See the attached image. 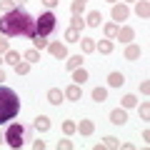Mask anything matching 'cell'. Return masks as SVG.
<instances>
[{
	"label": "cell",
	"instance_id": "cell-1",
	"mask_svg": "<svg viewBox=\"0 0 150 150\" xmlns=\"http://www.w3.org/2000/svg\"><path fill=\"white\" fill-rule=\"evenodd\" d=\"M0 33L5 38H18V35H35V18L23 8H13L5 15H0Z\"/></svg>",
	"mask_w": 150,
	"mask_h": 150
},
{
	"label": "cell",
	"instance_id": "cell-2",
	"mask_svg": "<svg viewBox=\"0 0 150 150\" xmlns=\"http://www.w3.org/2000/svg\"><path fill=\"white\" fill-rule=\"evenodd\" d=\"M18 112H20V98H18V93L0 83V125L13 120Z\"/></svg>",
	"mask_w": 150,
	"mask_h": 150
},
{
	"label": "cell",
	"instance_id": "cell-3",
	"mask_svg": "<svg viewBox=\"0 0 150 150\" xmlns=\"http://www.w3.org/2000/svg\"><path fill=\"white\" fill-rule=\"evenodd\" d=\"M25 140H28V128L25 125H20V123H10L8 125V130H5V143L10 145V148H23L25 145Z\"/></svg>",
	"mask_w": 150,
	"mask_h": 150
},
{
	"label": "cell",
	"instance_id": "cell-4",
	"mask_svg": "<svg viewBox=\"0 0 150 150\" xmlns=\"http://www.w3.org/2000/svg\"><path fill=\"white\" fill-rule=\"evenodd\" d=\"M53 30H55V13L53 10H45L43 15L35 20V35L38 38H48ZM35 35H33V38H35Z\"/></svg>",
	"mask_w": 150,
	"mask_h": 150
},
{
	"label": "cell",
	"instance_id": "cell-5",
	"mask_svg": "<svg viewBox=\"0 0 150 150\" xmlns=\"http://www.w3.org/2000/svg\"><path fill=\"white\" fill-rule=\"evenodd\" d=\"M48 50H50V55L53 58H68V48H65L63 43H48Z\"/></svg>",
	"mask_w": 150,
	"mask_h": 150
},
{
	"label": "cell",
	"instance_id": "cell-6",
	"mask_svg": "<svg viewBox=\"0 0 150 150\" xmlns=\"http://www.w3.org/2000/svg\"><path fill=\"white\" fill-rule=\"evenodd\" d=\"M125 120H128L125 108H115V110L110 112V123H112V125H125Z\"/></svg>",
	"mask_w": 150,
	"mask_h": 150
},
{
	"label": "cell",
	"instance_id": "cell-7",
	"mask_svg": "<svg viewBox=\"0 0 150 150\" xmlns=\"http://www.w3.org/2000/svg\"><path fill=\"white\" fill-rule=\"evenodd\" d=\"M33 128H35L38 133H48V130H50V118H48V115H38L35 123H33Z\"/></svg>",
	"mask_w": 150,
	"mask_h": 150
},
{
	"label": "cell",
	"instance_id": "cell-8",
	"mask_svg": "<svg viewBox=\"0 0 150 150\" xmlns=\"http://www.w3.org/2000/svg\"><path fill=\"white\" fill-rule=\"evenodd\" d=\"M63 98H65V93L60 90V88H50V90H48V103H50V105H60Z\"/></svg>",
	"mask_w": 150,
	"mask_h": 150
},
{
	"label": "cell",
	"instance_id": "cell-9",
	"mask_svg": "<svg viewBox=\"0 0 150 150\" xmlns=\"http://www.w3.org/2000/svg\"><path fill=\"white\" fill-rule=\"evenodd\" d=\"M128 15H130V10H128V5H112V20H128Z\"/></svg>",
	"mask_w": 150,
	"mask_h": 150
},
{
	"label": "cell",
	"instance_id": "cell-10",
	"mask_svg": "<svg viewBox=\"0 0 150 150\" xmlns=\"http://www.w3.org/2000/svg\"><path fill=\"white\" fill-rule=\"evenodd\" d=\"M63 93H65V98H68V100H80V95H83V90H80V85H78V83L68 85Z\"/></svg>",
	"mask_w": 150,
	"mask_h": 150
},
{
	"label": "cell",
	"instance_id": "cell-11",
	"mask_svg": "<svg viewBox=\"0 0 150 150\" xmlns=\"http://www.w3.org/2000/svg\"><path fill=\"white\" fill-rule=\"evenodd\" d=\"M120 40V43H130L135 38V33H133V28H118V35H115Z\"/></svg>",
	"mask_w": 150,
	"mask_h": 150
},
{
	"label": "cell",
	"instance_id": "cell-12",
	"mask_svg": "<svg viewBox=\"0 0 150 150\" xmlns=\"http://www.w3.org/2000/svg\"><path fill=\"white\" fill-rule=\"evenodd\" d=\"M123 83H125V75L123 73H110V75H108V85H110V88H120Z\"/></svg>",
	"mask_w": 150,
	"mask_h": 150
},
{
	"label": "cell",
	"instance_id": "cell-13",
	"mask_svg": "<svg viewBox=\"0 0 150 150\" xmlns=\"http://www.w3.org/2000/svg\"><path fill=\"white\" fill-rule=\"evenodd\" d=\"M100 20H103V15H100V10H93L90 15H88V20H85V25H90V28H100Z\"/></svg>",
	"mask_w": 150,
	"mask_h": 150
},
{
	"label": "cell",
	"instance_id": "cell-14",
	"mask_svg": "<svg viewBox=\"0 0 150 150\" xmlns=\"http://www.w3.org/2000/svg\"><path fill=\"white\" fill-rule=\"evenodd\" d=\"M112 48H115V45H112V40H100V43H95V50H100L103 55H110Z\"/></svg>",
	"mask_w": 150,
	"mask_h": 150
},
{
	"label": "cell",
	"instance_id": "cell-15",
	"mask_svg": "<svg viewBox=\"0 0 150 150\" xmlns=\"http://www.w3.org/2000/svg\"><path fill=\"white\" fill-rule=\"evenodd\" d=\"M73 80L78 83V85H83V83L88 80V70H85V68H75V70H73Z\"/></svg>",
	"mask_w": 150,
	"mask_h": 150
},
{
	"label": "cell",
	"instance_id": "cell-16",
	"mask_svg": "<svg viewBox=\"0 0 150 150\" xmlns=\"http://www.w3.org/2000/svg\"><path fill=\"white\" fill-rule=\"evenodd\" d=\"M135 13H138L140 18H148V15H150V5H148V0H138V5H135Z\"/></svg>",
	"mask_w": 150,
	"mask_h": 150
},
{
	"label": "cell",
	"instance_id": "cell-17",
	"mask_svg": "<svg viewBox=\"0 0 150 150\" xmlns=\"http://www.w3.org/2000/svg\"><path fill=\"white\" fill-rule=\"evenodd\" d=\"M78 130H80V135H93V130H95V125H93V120H80V125H78Z\"/></svg>",
	"mask_w": 150,
	"mask_h": 150
},
{
	"label": "cell",
	"instance_id": "cell-18",
	"mask_svg": "<svg viewBox=\"0 0 150 150\" xmlns=\"http://www.w3.org/2000/svg\"><path fill=\"white\" fill-rule=\"evenodd\" d=\"M93 100L95 103H105L108 100V90L105 88H93Z\"/></svg>",
	"mask_w": 150,
	"mask_h": 150
},
{
	"label": "cell",
	"instance_id": "cell-19",
	"mask_svg": "<svg viewBox=\"0 0 150 150\" xmlns=\"http://www.w3.org/2000/svg\"><path fill=\"white\" fill-rule=\"evenodd\" d=\"M125 58L128 60H138L140 58V45H128V48H125Z\"/></svg>",
	"mask_w": 150,
	"mask_h": 150
},
{
	"label": "cell",
	"instance_id": "cell-20",
	"mask_svg": "<svg viewBox=\"0 0 150 150\" xmlns=\"http://www.w3.org/2000/svg\"><path fill=\"white\" fill-rule=\"evenodd\" d=\"M15 73L18 75H28L30 73V63H28V60H18L15 63Z\"/></svg>",
	"mask_w": 150,
	"mask_h": 150
},
{
	"label": "cell",
	"instance_id": "cell-21",
	"mask_svg": "<svg viewBox=\"0 0 150 150\" xmlns=\"http://www.w3.org/2000/svg\"><path fill=\"white\" fill-rule=\"evenodd\" d=\"M65 40H68V43H78V40H80V30L68 28V30H65Z\"/></svg>",
	"mask_w": 150,
	"mask_h": 150
},
{
	"label": "cell",
	"instance_id": "cell-22",
	"mask_svg": "<svg viewBox=\"0 0 150 150\" xmlns=\"http://www.w3.org/2000/svg\"><path fill=\"white\" fill-rule=\"evenodd\" d=\"M80 63H83L80 55H70L68 63H65V68H68V70H75V68H80Z\"/></svg>",
	"mask_w": 150,
	"mask_h": 150
},
{
	"label": "cell",
	"instance_id": "cell-23",
	"mask_svg": "<svg viewBox=\"0 0 150 150\" xmlns=\"http://www.w3.org/2000/svg\"><path fill=\"white\" fill-rule=\"evenodd\" d=\"M23 60H28V63H38V60H40V53H38L35 48H33V50H25V53H23Z\"/></svg>",
	"mask_w": 150,
	"mask_h": 150
},
{
	"label": "cell",
	"instance_id": "cell-24",
	"mask_svg": "<svg viewBox=\"0 0 150 150\" xmlns=\"http://www.w3.org/2000/svg\"><path fill=\"white\" fill-rule=\"evenodd\" d=\"M80 48H83V53H93V50H95V40H93V38H85L80 43Z\"/></svg>",
	"mask_w": 150,
	"mask_h": 150
},
{
	"label": "cell",
	"instance_id": "cell-25",
	"mask_svg": "<svg viewBox=\"0 0 150 150\" xmlns=\"http://www.w3.org/2000/svg\"><path fill=\"white\" fill-rule=\"evenodd\" d=\"M70 28H75V30H83V28H85V20H83L80 15H73V20H70Z\"/></svg>",
	"mask_w": 150,
	"mask_h": 150
},
{
	"label": "cell",
	"instance_id": "cell-26",
	"mask_svg": "<svg viewBox=\"0 0 150 150\" xmlns=\"http://www.w3.org/2000/svg\"><path fill=\"white\" fill-rule=\"evenodd\" d=\"M5 60H8L10 65H15L18 60H20V53H18V50H8V53H5Z\"/></svg>",
	"mask_w": 150,
	"mask_h": 150
},
{
	"label": "cell",
	"instance_id": "cell-27",
	"mask_svg": "<svg viewBox=\"0 0 150 150\" xmlns=\"http://www.w3.org/2000/svg\"><path fill=\"white\" fill-rule=\"evenodd\" d=\"M75 130H78V125H75L73 120H65V123H63V133H65V135H73Z\"/></svg>",
	"mask_w": 150,
	"mask_h": 150
},
{
	"label": "cell",
	"instance_id": "cell-28",
	"mask_svg": "<svg viewBox=\"0 0 150 150\" xmlns=\"http://www.w3.org/2000/svg\"><path fill=\"white\" fill-rule=\"evenodd\" d=\"M85 10V0H73V15H80Z\"/></svg>",
	"mask_w": 150,
	"mask_h": 150
},
{
	"label": "cell",
	"instance_id": "cell-29",
	"mask_svg": "<svg viewBox=\"0 0 150 150\" xmlns=\"http://www.w3.org/2000/svg\"><path fill=\"white\" fill-rule=\"evenodd\" d=\"M103 30H105V35H108V38H115V35H118V25H115V23H108Z\"/></svg>",
	"mask_w": 150,
	"mask_h": 150
},
{
	"label": "cell",
	"instance_id": "cell-30",
	"mask_svg": "<svg viewBox=\"0 0 150 150\" xmlns=\"http://www.w3.org/2000/svg\"><path fill=\"white\" fill-rule=\"evenodd\" d=\"M118 145H120V143H118L115 138H105L100 145H98V150H100V148H118Z\"/></svg>",
	"mask_w": 150,
	"mask_h": 150
},
{
	"label": "cell",
	"instance_id": "cell-31",
	"mask_svg": "<svg viewBox=\"0 0 150 150\" xmlns=\"http://www.w3.org/2000/svg\"><path fill=\"white\" fill-rule=\"evenodd\" d=\"M135 103H138V98H135V95H125V98H123V108H125V110H128V108H133Z\"/></svg>",
	"mask_w": 150,
	"mask_h": 150
},
{
	"label": "cell",
	"instance_id": "cell-32",
	"mask_svg": "<svg viewBox=\"0 0 150 150\" xmlns=\"http://www.w3.org/2000/svg\"><path fill=\"white\" fill-rule=\"evenodd\" d=\"M33 45H35V50H40V48H48V40H45V38H33Z\"/></svg>",
	"mask_w": 150,
	"mask_h": 150
},
{
	"label": "cell",
	"instance_id": "cell-33",
	"mask_svg": "<svg viewBox=\"0 0 150 150\" xmlns=\"http://www.w3.org/2000/svg\"><path fill=\"white\" fill-rule=\"evenodd\" d=\"M140 118H143V120L150 118V105H148V103H143V105H140Z\"/></svg>",
	"mask_w": 150,
	"mask_h": 150
},
{
	"label": "cell",
	"instance_id": "cell-34",
	"mask_svg": "<svg viewBox=\"0 0 150 150\" xmlns=\"http://www.w3.org/2000/svg\"><path fill=\"white\" fill-rule=\"evenodd\" d=\"M8 40H5V35H3V33H0V53H8Z\"/></svg>",
	"mask_w": 150,
	"mask_h": 150
},
{
	"label": "cell",
	"instance_id": "cell-35",
	"mask_svg": "<svg viewBox=\"0 0 150 150\" xmlns=\"http://www.w3.org/2000/svg\"><path fill=\"white\" fill-rule=\"evenodd\" d=\"M58 148H63V150H70V148H73V143H70V140H58Z\"/></svg>",
	"mask_w": 150,
	"mask_h": 150
},
{
	"label": "cell",
	"instance_id": "cell-36",
	"mask_svg": "<svg viewBox=\"0 0 150 150\" xmlns=\"http://www.w3.org/2000/svg\"><path fill=\"white\" fill-rule=\"evenodd\" d=\"M0 8L3 10H13V0H0Z\"/></svg>",
	"mask_w": 150,
	"mask_h": 150
},
{
	"label": "cell",
	"instance_id": "cell-37",
	"mask_svg": "<svg viewBox=\"0 0 150 150\" xmlns=\"http://www.w3.org/2000/svg\"><path fill=\"white\" fill-rule=\"evenodd\" d=\"M140 93H145V95L150 93V83H148V80H143V83H140Z\"/></svg>",
	"mask_w": 150,
	"mask_h": 150
},
{
	"label": "cell",
	"instance_id": "cell-38",
	"mask_svg": "<svg viewBox=\"0 0 150 150\" xmlns=\"http://www.w3.org/2000/svg\"><path fill=\"white\" fill-rule=\"evenodd\" d=\"M43 5H45V8H48V10H53V8H55V5H58V0H43Z\"/></svg>",
	"mask_w": 150,
	"mask_h": 150
},
{
	"label": "cell",
	"instance_id": "cell-39",
	"mask_svg": "<svg viewBox=\"0 0 150 150\" xmlns=\"http://www.w3.org/2000/svg\"><path fill=\"white\" fill-rule=\"evenodd\" d=\"M33 148H35V150H43L45 143H43V140H35V143H33Z\"/></svg>",
	"mask_w": 150,
	"mask_h": 150
},
{
	"label": "cell",
	"instance_id": "cell-40",
	"mask_svg": "<svg viewBox=\"0 0 150 150\" xmlns=\"http://www.w3.org/2000/svg\"><path fill=\"white\" fill-rule=\"evenodd\" d=\"M3 80H5V73H3V70H0V83H3Z\"/></svg>",
	"mask_w": 150,
	"mask_h": 150
},
{
	"label": "cell",
	"instance_id": "cell-41",
	"mask_svg": "<svg viewBox=\"0 0 150 150\" xmlns=\"http://www.w3.org/2000/svg\"><path fill=\"white\" fill-rule=\"evenodd\" d=\"M108 3H112V5H115V3H118V0H108Z\"/></svg>",
	"mask_w": 150,
	"mask_h": 150
},
{
	"label": "cell",
	"instance_id": "cell-42",
	"mask_svg": "<svg viewBox=\"0 0 150 150\" xmlns=\"http://www.w3.org/2000/svg\"><path fill=\"white\" fill-rule=\"evenodd\" d=\"M3 140H5V135H0V143H3Z\"/></svg>",
	"mask_w": 150,
	"mask_h": 150
},
{
	"label": "cell",
	"instance_id": "cell-43",
	"mask_svg": "<svg viewBox=\"0 0 150 150\" xmlns=\"http://www.w3.org/2000/svg\"><path fill=\"white\" fill-rule=\"evenodd\" d=\"M85 3H88V0H85Z\"/></svg>",
	"mask_w": 150,
	"mask_h": 150
},
{
	"label": "cell",
	"instance_id": "cell-44",
	"mask_svg": "<svg viewBox=\"0 0 150 150\" xmlns=\"http://www.w3.org/2000/svg\"><path fill=\"white\" fill-rule=\"evenodd\" d=\"M20 3H23V0H20Z\"/></svg>",
	"mask_w": 150,
	"mask_h": 150
}]
</instances>
